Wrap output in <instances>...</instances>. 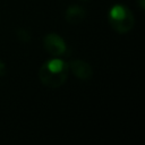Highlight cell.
Masks as SVG:
<instances>
[{
  "label": "cell",
  "instance_id": "1",
  "mask_svg": "<svg viewBox=\"0 0 145 145\" xmlns=\"http://www.w3.org/2000/svg\"><path fill=\"white\" fill-rule=\"evenodd\" d=\"M69 67L68 63L61 59L54 58L45 61L39 71L41 83L48 87H59L68 78Z\"/></svg>",
  "mask_w": 145,
  "mask_h": 145
},
{
  "label": "cell",
  "instance_id": "2",
  "mask_svg": "<svg viewBox=\"0 0 145 145\" xmlns=\"http://www.w3.org/2000/svg\"><path fill=\"white\" fill-rule=\"evenodd\" d=\"M108 20L111 27L118 33L129 32L135 24V18L129 8L122 5H114L108 12Z\"/></svg>",
  "mask_w": 145,
  "mask_h": 145
},
{
  "label": "cell",
  "instance_id": "3",
  "mask_svg": "<svg viewBox=\"0 0 145 145\" xmlns=\"http://www.w3.org/2000/svg\"><path fill=\"white\" fill-rule=\"evenodd\" d=\"M44 49L54 57H59L66 52V42L58 34H48L43 40Z\"/></svg>",
  "mask_w": 145,
  "mask_h": 145
},
{
  "label": "cell",
  "instance_id": "4",
  "mask_svg": "<svg viewBox=\"0 0 145 145\" xmlns=\"http://www.w3.org/2000/svg\"><path fill=\"white\" fill-rule=\"evenodd\" d=\"M69 69L72 71V74L78 77L79 79L87 80L92 77V67L83 60H74L68 65Z\"/></svg>",
  "mask_w": 145,
  "mask_h": 145
},
{
  "label": "cell",
  "instance_id": "5",
  "mask_svg": "<svg viewBox=\"0 0 145 145\" xmlns=\"http://www.w3.org/2000/svg\"><path fill=\"white\" fill-rule=\"evenodd\" d=\"M65 17L69 24L76 25L83 22V19L85 18V10L79 6H70L66 10Z\"/></svg>",
  "mask_w": 145,
  "mask_h": 145
},
{
  "label": "cell",
  "instance_id": "6",
  "mask_svg": "<svg viewBox=\"0 0 145 145\" xmlns=\"http://www.w3.org/2000/svg\"><path fill=\"white\" fill-rule=\"evenodd\" d=\"M5 71H6V66L2 61H0V76L5 75Z\"/></svg>",
  "mask_w": 145,
  "mask_h": 145
},
{
  "label": "cell",
  "instance_id": "7",
  "mask_svg": "<svg viewBox=\"0 0 145 145\" xmlns=\"http://www.w3.org/2000/svg\"><path fill=\"white\" fill-rule=\"evenodd\" d=\"M138 2H139V7H140V9H143V8H144V0H138Z\"/></svg>",
  "mask_w": 145,
  "mask_h": 145
}]
</instances>
